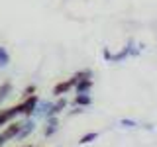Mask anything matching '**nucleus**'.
<instances>
[{
	"label": "nucleus",
	"instance_id": "f8f14e48",
	"mask_svg": "<svg viewBox=\"0 0 157 147\" xmlns=\"http://www.w3.org/2000/svg\"><path fill=\"white\" fill-rule=\"evenodd\" d=\"M120 126H122V127H128V130H132V127H137L140 124H137L136 120H132V118H122V120H120Z\"/></svg>",
	"mask_w": 157,
	"mask_h": 147
},
{
	"label": "nucleus",
	"instance_id": "6e6552de",
	"mask_svg": "<svg viewBox=\"0 0 157 147\" xmlns=\"http://www.w3.org/2000/svg\"><path fill=\"white\" fill-rule=\"evenodd\" d=\"M92 104V96L90 94H75L71 106H81V108H88Z\"/></svg>",
	"mask_w": 157,
	"mask_h": 147
},
{
	"label": "nucleus",
	"instance_id": "2eb2a0df",
	"mask_svg": "<svg viewBox=\"0 0 157 147\" xmlns=\"http://www.w3.org/2000/svg\"><path fill=\"white\" fill-rule=\"evenodd\" d=\"M102 57H104L108 63H112V51H110L108 47H104V49H102Z\"/></svg>",
	"mask_w": 157,
	"mask_h": 147
},
{
	"label": "nucleus",
	"instance_id": "f257e3e1",
	"mask_svg": "<svg viewBox=\"0 0 157 147\" xmlns=\"http://www.w3.org/2000/svg\"><path fill=\"white\" fill-rule=\"evenodd\" d=\"M37 102H39V96L37 94H32V96L24 98L20 104H16L18 106V114L22 116V118H33V112H36Z\"/></svg>",
	"mask_w": 157,
	"mask_h": 147
},
{
	"label": "nucleus",
	"instance_id": "4468645a",
	"mask_svg": "<svg viewBox=\"0 0 157 147\" xmlns=\"http://www.w3.org/2000/svg\"><path fill=\"white\" fill-rule=\"evenodd\" d=\"M85 112V108H81V106H73L71 110H69V116H77V114H82Z\"/></svg>",
	"mask_w": 157,
	"mask_h": 147
},
{
	"label": "nucleus",
	"instance_id": "ddd939ff",
	"mask_svg": "<svg viewBox=\"0 0 157 147\" xmlns=\"http://www.w3.org/2000/svg\"><path fill=\"white\" fill-rule=\"evenodd\" d=\"M36 90H37L36 85H28V86L22 90V100H24V98H28V96H32V94H36Z\"/></svg>",
	"mask_w": 157,
	"mask_h": 147
},
{
	"label": "nucleus",
	"instance_id": "0eeeda50",
	"mask_svg": "<svg viewBox=\"0 0 157 147\" xmlns=\"http://www.w3.org/2000/svg\"><path fill=\"white\" fill-rule=\"evenodd\" d=\"M69 106V100L65 96H57V100L53 102V106H51V110H49V116L47 118H51V116H59L63 110Z\"/></svg>",
	"mask_w": 157,
	"mask_h": 147
},
{
	"label": "nucleus",
	"instance_id": "7ed1b4c3",
	"mask_svg": "<svg viewBox=\"0 0 157 147\" xmlns=\"http://www.w3.org/2000/svg\"><path fill=\"white\" fill-rule=\"evenodd\" d=\"M77 85V77L73 75L71 78H67V81H61V82H57L55 86H53V90H51V94L53 96H65V94H69V92L73 90V86Z\"/></svg>",
	"mask_w": 157,
	"mask_h": 147
},
{
	"label": "nucleus",
	"instance_id": "423d86ee",
	"mask_svg": "<svg viewBox=\"0 0 157 147\" xmlns=\"http://www.w3.org/2000/svg\"><path fill=\"white\" fill-rule=\"evenodd\" d=\"M59 131V118L57 116H51L45 120V126H43V135L45 137H53Z\"/></svg>",
	"mask_w": 157,
	"mask_h": 147
},
{
	"label": "nucleus",
	"instance_id": "9b49d317",
	"mask_svg": "<svg viewBox=\"0 0 157 147\" xmlns=\"http://www.w3.org/2000/svg\"><path fill=\"white\" fill-rule=\"evenodd\" d=\"M98 135H100L98 131H88V134H85L81 139H78V143H81V145H88V143H92L94 139H98Z\"/></svg>",
	"mask_w": 157,
	"mask_h": 147
},
{
	"label": "nucleus",
	"instance_id": "1a4fd4ad",
	"mask_svg": "<svg viewBox=\"0 0 157 147\" xmlns=\"http://www.w3.org/2000/svg\"><path fill=\"white\" fill-rule=\"evenodd\" d=\"M12 82L10 81H4L2 85H0V108H2V104L10 98V94H12Z\"/></svg>",
	"mask_w": 157,
	"mask_h": 147
},
{
	"label": "nucleus",
	"instance_id": "9d476101",
	"mask_svg": "<svg viewBox=\"0 0 157 147\" xmlns=\"http://www.w3.org/2000/svg\"><path fill=\"white\" fill-rule=\"evenodd\" d=\"M10 65V53L4 45H0V69H6Z\"/></svg>",
	"mask_w": 157,
	"mask_h": 147
},
{
	"label": "nucleus",
	"instance_id": "f03ea898",
	"mask_svg": "<svg viewBox=\"0 0 157 147\" xmlns=\"http://www.w3.org/2000/svg\"><path fill=\"white\" fill-rule=\"evenodd\" d=\"M36 127H37V120H36V118H24V120H22V127H20V131H18V135H16L14 141L28 139V137L36 131Z\"/></svg>",
	"mask_w": 157,
	"mask_h": 147
},
{
	"label": "nucleus",
	"instance_id": "39448f33",
	"mask_svg": "<svg viewBox=\"0 0 157 147\" xmlns=\"http://www.w3.org/2000/svg\"><path fill=\"white\" fill-rule=\"evenodd\" d=\"M92 86H94L92 78H78L77 85L73 86V90H75V94H90Z\"/></svg>",
	"mask_w": 157,
	"mask_h": 147
},
{
	"label": "nucleus",
	"instance_id": "dca6fc26",
	"mask_svg": "<svg viewBox=\"0 0 157 147\" xmlns=\"http://www.w3.org/2000/svg\"><path fill=\"white\" fill-rule=\"evenodd\" d=\"M22 147H32V145H22Z\"/></svg>",
	"mask_w": 157,
	"mask_h": 147
},
{
	"label": "nucleus",
	"instance_id": "20e7f679",
	"mask_svg": "<svg viewBox=\"0 0 157 147\" xmlns=\"http://www.w3.org/2000/svg\"><path fill=\"white\" fill-rule=\"evenodd\" d=\"M51 106H53V100H49V98H39V102L36 106V112H33V118H36V120H47Z\"/></svg>",
	"mask_w": 157,
	"mask_h": 147
}]
</instances>
